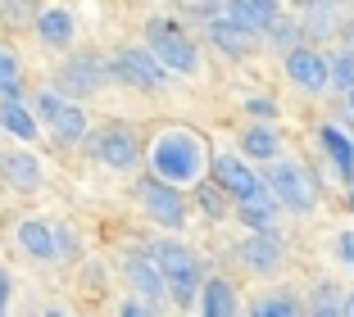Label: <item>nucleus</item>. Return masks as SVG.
<instances>
[{"label":"nucleus","instance_id":"f257e3e1","mask_svg":"<svg viewBox=\"0 0 354 317\" xmlns=\"http://www.w3.org/2000/svg\"><path fill=\"white\" fill-rule=\"evenodd\" d=\"M150 173L159 177V182L168 186H200L205 182V141H200L196 132H187V127H168V132L155 136V145H150Z\"/></svg>","mask_w":354,"mask_h":317},{"label":"nucleus","instance_id":"f03ea898","mask_svg":"<svg viewBox=\"0 0 354 317\" xmlns=\"http://www.w3.org/2000/svg\"><path fill=\"white\" fill-rule=\"evenodd\" d=\"M150 258H155V267L164 272L168 299H173L177 308H191V304H196V295H205L200 258L191 254L182 240H155V245H150Z\"/></svg>","mask_w":354,"mask_h":317},{"label":"nucleus","instance_id":"7ed1b4c3","mask_svg":"<svg viewBox=\"0 0 354 317\" xmlns=\"http://www.w3.org/2000/svg\"><path fill=\"white\" fill-rule=\"evenodd\" d=\"M146 50L155 55L168 73H182V77H191V73L200 68V50H196V41H191V32L173 19H150L146 23Z\"/></svg>","mask_w":354,"mask_h":317},{"label":"nucleus","instance_id":"20e7f679","mask_svg":"<svg viewBox=\"0 0 354 317\" xmlns=\"http://www.w3.org/2000/svg\"><path fill=\"white\" fill-rule=\"evenodd\" d=\"M263 182H268L272 200H277L281 209H291V213H313V209H318V177H313L309 168L277 159Z\"/></svg>","mask_w":354,"mask_h":317},{"label":"nucleus","instance_id":"39448f33","mask_svg":"<svg viewBox=\"0 0 354 317\" xmlns=\"http://www.w3.org/2000/svg\"><path fill=\"white\" fill-rule=\"evenodd\" d=\"M86 145H91V154L100 159L104 168H114V173H132V168L141 164V154H146V145H141V136H136L132 123L95 127V132L86 136Z\"/></svg>","mask_w":354,"mask_h":317},{"label":"nucleus","instance_id":"423d86ee","mask_svg":"<svg viewBox=\"0 0 354 317\" xmlns=\"http://www.w3.org/2000/svg\"><path fill=\"white\" fill-rule=\"evenodd\" d=\"M109 73H114L118 82L136 86V91H164L168 77H173V73H168L146 46H123V50L109 59Z\"/></svg>","mask_w":354,"mask_h":317},{"label":"nucleus","instance_id":"0eeeda50","mask_svg":"<svg viewBox=\"0 0 354 317\" xmlns=\"http://www.w3.org/2000/svg\"><path fill=\"white\" fill-rule=\"evenodd\" d=\"M136 195H141V204H146V218L159 222L164 231H182V227H187V195L177 191V186L159 182V177L150 173V177L136 182Z\"/></svg>","mask_w":354,"mask_h":317},{"label":"nucleus","instance_id":"6e6552de","mask_svg":"<svg viewBox=\"0 0 354 317\" xmlns=\"http://www.w3.org/2000/svg\"><path fill=\"white\" fill-rule=\"evenodd\" d=\"M32 104H37V118H41V123L55 132V141H64V145H77V141H86V136H91V127H86V113H82V104L64 100V95H55V91H41V95H37Z\"/></svg>","mask_w":354,"mask_h":317},{"label":"nucleus","instance_id":"1a4fd4ad","mask_svg":"<svg viewBox=\"0 0 354 317\" xmlns=\"http://www.w3.org/2000/svg\"><path fill=\"white\" fill-rule=\"evenodd\" d=\"M209 182L218 186L227 200H236V204H245V200H254V195L263 191V177L254 173L245 159H236V154H218V159L209 164Z\"/></svg>","mask_w":354,"mask_h":317},{"label":"nucleus","instance_id":"9d476101","mask_svg":"<svg viewBox=\"0 0 354 317\" xmlns=\"http://www.w3.org/2000/svg\"><path fill=\"white\" fill-rule=\"evenodd\" d=\"M109 77H114V73L100 64V55H95V50H82V55H73V59L55 73V86H59L64 95H77V100H82V95H95L104 82H109Z\"/></svg>","mask_w":354,"mask_h":317},{"label":"nucleus","instance_id":"9b49d317","mask_svg":"<svg viewBox=\"0 0 354 317\" xmlns=\"http://www.w3.org/2000/svg\"><path fill=\"white\" fill-rule=\"evenodd\" d=\"M286 77H291L300 91H327L332 86V64L318 46H300V50L286 55Z\"/></svg>","mask_w":354,"mask_h":317},{"label":"nucleus","instance_id":"f8f14e48","mask_svg":"<svg viewBox=\"0 0 354 317\" xmlns=\"http://www.w3.org/2000/svg\"><path fill=\"white\" fill-rule=\"evenodd\" d=\"M123 272H127V281H132V290L141 295V304L159 308V299L168 295V286H164V272H159L155 258H150V249H132V254L123 258Z\"/></svg>","mask_w":354,"mask_h":317},{"label":"nucleus","instance_id":"ddd939ff","mask_svg":"<svg viewBox=\"0 0 354 317\" xmlns=\"http://www.w3.org/2000/svg\"><path fill=\"white\" fill-rule=\"evenodd\" d=\"M236 258L250 267V272H263V276L277 272V267H281V240H277V231H250L236 245Z\"/></svg>","mask_w":354,"mask_h":317},{"label":"nucleus","instance_id":"4468645a","mask_svg":"<svg viewBox=\"0 0 354 317\" xmlns=\"http://www.w3.org/2000/svg\"><path fill=\"white\" fill-rule=\"evenodd\" d=\"M0 182H10L14 191H41V164L28 150H5L0 154Z\"/></svg>","mask_w":354,"mask_h":317},{"label":"nucleus","instance_id":"2eb2a0df","mask_svg":"<svg viewBox=\"0 0 354 317\" xmlns=\"http://www.w3.org/2000/svg\"><path fill=\"white\" fill-rule=\"evenodd\" d=\"M32 28H37V41L50 46V50H68L73 37H77V23H73L68 10H37Z\"/></svg>","mask_w":354,"mask_h":317},{"label":"nucleus","instance_id":"dca6fc26","mask_svg":"<svg viewBox=\"0 0 354 317\" xmlns=\"http://www.w3.org/2000/svg\"><path fill=\"white\" fill-rule=\"evenodd\" d=\"M227 19L236 23V28H245L250 37H263V32L281 19V10L272 5V0H232V5H227Z\"/></svg>","mask_w":354,"mask_h":317},{"label":"nucleus","instance_id":"f3484780","mask_svg":"<svg viewBox=\"0 0 354 317\" xmlns=\"http://www.w3.org/2000/svg\"><path fill=\"white\" fill-rule=\"evenodd\" d=\"M318 145H323V154L332 159V168L345 177V182H354V136H345L336 123H323L318 127Z\"/></svg>","mask_w":354,"mask_h":317},{"label":"nucleus","instance_id":"a211bd4d","mask_svg":"<svg viewBox=\"0 0 354 317\" xmlns=\"http://www.w3.org/2000/svg\"><path fill=\"white\" fill-rule=\"evenodd\" d=\"M19 245H23V254H32V258H59V236H55V227L50 222H41V218H28V222H19Z\"/></svg>","mask_w":354,"mask_h":317},{"label":"nucleus","instance_id":"6ab92c4d","mask_svg":"<svg viewBox=\"0 0 354 317\" xmlns=\"http://www.w3.org/2000/svg\"><path fill=\"white\" fill-rule=\"evenodd\" d=\"M209 41L218 46L227 59H245V55H250V46H254V37H250L245 28H236V23L223 14L218 23H209Z\"/></svg>","mask_w":354,"mask_h":317},{"label":"nucleus","instance_id":"aec40b11","mask_svg":"<svg viewBox=\"0 0 354 317\" xmlns=\"http://www.w3.org/2000/svg\"><path fill=\"white\" fill-rule=\"evenodd\" d=\"M241 154H245V159H263V164H277L281 141H277V132H272L268 123H250L245 132H241Z\"/></svg>","mask_w":354,"mask_h":317},{"label":"nucleus","instance_id":"412c9836","mask_svg":"<svg viewBox=\"0 0 354 317\" xmlns=\"http://www.w3.org/2000/svg\"><path fill=\"white\" fill-rule=\"evenodd\" d=\"M277 200H272V191H268V182H263V191L254 195V200H245V204H236V218L250 231H272V222H277Z\"/></svg>","mask_w":354,"mask_h":317},{"label":"nucleus","instance_id":"4be33fe9","mask_svg":"<svg viewBox=\"0 0 354 317\" xmlns=\"http://www.w3.org/2000/svg\"><path fill=\"white\" fill-rule=\"evenodd\" d=\"M336 19H341V10L327 5V0H313V5L300 10V28H304L309 41H327V37H336Z\"/></svg>","mask_w":354,"mask_h":317},{"label":"nucleus","instance_id":"5701e85b","mask_svg":"<svg viewBox=\"0 0 354 317\" xmlns=\"http://www.w3.org/2000/svg\"><path fill=\"white\" fill-rule=\"evenodd\" d=\"M200 313L205 317H236V290L223 276H209L205 295H200Z\"/></svg>","mask_w":354,"mask_h":317},{"label":"nucleus","instance_id":"b1692460","mask_svg":"<svg viewBox=\"0 0 354 317\" xmlns=\"http://www.w3.org/2000/svg\"><path fill=\"white\" fill-rule=\"evenodd\" d=\"M0 127L14 136V141H37V118L23 100H5L0 104Z\"/></svg>","mask_w":354,"mask_h":317},{"label":"nucleus","instance_id":"393cba45","mask_svg":"<svg viewBox=\"0 0 354 317\" xmlns=\"http://www.w3.org/2000/svg\"><path fill=\"white\" fill-rule=\"evenodd\" d=\"M245 317H304V308H300V299H295V295L272 290V295H259V299H254Z\"/></svg>","mask_w":354,"mask_h":317},{"label":"nucleus","instance_id":"a878e982","mask_svg":"<svg viewBox=\"0 0 354 317\" xmlns=\"http://www.w3.org/2000/svg\"><path fill=\"white\" fill-rule=\"evenodd\" d=\"M19 91H23V68H19V59H14V50L0 46V104L19 100Z\"/></svg>","mask_w":354,"mask_h":317},{"label":"nucleus","instance_id":"bb28decb","mask_svg":"<svg viewBox=\"0 0 354 317\" xmlns=\"http://www.w3.org/2000/svg\"><path fill=\"white\" fill-rule=\"evenodd\" d=\"M327 64H332V86H336V91H345V95H350V91H354V50L345 46V50L327 55Z\"/></svg>","mask_w":354,"mask_h":317},{"label":"nucleus","instance_id":"cd10ccee","mask_svg":"<svg viewBox=\"0 0 354 317\" xmlns=\"http://www.w3.org/2000/svg\"><path fill=\"white\" fill-rule=\"evenodd\" d=\"M300 37H304V28H300L295 19H277V23L268 28V41L277 46V50H286V55L300 50Z\"/></svg>","mask_w":354,"mask_h":317},{"label":"nucleus","instance_id":"c85d7f7f","mask_svg":"<svg viewBox=\"0 0 354 317\" xmlns=\"http://www.w3.org/2000/svg\"><path fill=\"white\" fill-rule=\"evenodd\" d=\"M304 317H345V299L336 295L332 286H318V295H313V304H309Z\"/></svg>","mask_w":354,"mask_h":317},{"label":"nucleus","instance_id":"c756f323","mask_svg":"<svg viewBox=\"0 0 354 317\" xmlns=\"http://www.w3.org/2000/svg\"><path fill=\"white\" fill-rule=\"evenodd\" d=\"M196 204L205 209L209 218H227V195H223L214 182H200V186H196Z\"/></svg>","mask_w":354,"mask_h":317},{"label":"nucleus","instance_id":"7c9ffc66","mask_svg":"<svg viewBox=\"0 0 354 317\" xmlns=\"http://www.w3.org/2000/svg\"><path fill=\"white\" fill-rule=\"evenodd\" d=\"M245 113H250L254 123H272L281 113V104L272 100V95H250V100H245Z\"/></svg>","mask_w":354,"mask_h":317},{"label":"nucleus","instance_id":"2f4dec72","mask_svg":"<svg viewBox=\"0 0 354 317\" xmlns=\"http://www.w3.org/2000/svg\"><path fill=\"white\" fill-rule=\"evenodd\" d=\"M55 236H59V258H77L82 249H77V236L68 231V227H55Z\"/></svg>","mask_w":354,"mask_h":317},{"label":"nucleus","instance_id":"473e14b6","mask_svg":"<svg viewBox=\"0 0 354 317\" xmlns=\"http://www.w3.org/2000/svg\"><path fill=\"white\" fill-rule=\"evenodd\" d=\"M118 317H159V308L141 304V299H127V304H118Z\"/></svg>","mask_w":354,"mask_h":317},{"label":"nucleus","instance_id":"72a5a7b5","mask_svg":"<svg viewBox=\"0 0 354 317\" xmlns=\"http://www.w3.org/2000/svg\"><path fill=\"white\" fill-rule=\"evenodd\" d=\"M336 258L354 267V231H341V236H336Z\"/></svg>","mask_w":354,"mask_h":317},{"label":"nucleus","instance_id":"f704fd0d","mask_svg":"<svg viewBox=\"0 0 354 317\" xmlns=\"http://www.w3.org/2000/svg\"><path fill=\"white\" fill-rule=\"evenodd\" d=\"M5 304H10V272H0V313H5Z\"/></svg>","mask_w":354,"mask_h":317},{"label":"nucleus","instance_id":"c9c22d12","mask_svg":"<svg viewBox=\"0 0 354 317\" xmlns=\"http://www.w3.org/2000/svg\"><path fill=\"white\" fill-rule=\"evenodd\" d=\"M345 317H354V290L345 295Z\"/></svg>","mask_w":354,"mask_h":317},{"label":"nucleus","instance_id":"e433bc0d","mask_svg":"<svg viewBox=\"0 0 354 317\" xmlns=\"http://www.w3.org/2000/svg\"><path fill=\"white\" fill-rule=\"evenodd\" d=\"M345 113H354V91H350V95H345Z\"/></svg>","mask_w":354,"mask_h":317},{"label":"nucleus","instance_id":"4c0bfd02","mask_svg":"<svg viewBox=\"0 0 354 317\" xmlns=\"http://www.w3.org/2000/svg\"><path fill=\"white\" fill-rule=\"evenodd\" d=\"M345 37H350V50H354V23H350V28H345Z\"/></svg>","mask_w":354,"mask_h":317},{"label":"nucleus","instance_id":"58836bf2","mask_svg":"<svg viewBox=\"0 0 354 317\" xmlns=\"http://www.w3.org/2000/svg\"><path fill=\"white\" fill-rule=\"evenodd\" d=\"M46 317H64V313H59V308H50V313H46Z\"/></svg>","mask_w":354,"mask_h":317},{"label":"nucleus","instance_id":"ea45409f","mask_svg":"<svg viewBox=\"0 0 354 317\" xmlns=\"http://www.w3.org/2000/svg\"><path fill=\"white\" fill-rule=\"evenodd\" d=\"M350 209H354V182H350Z\"/></svg>","mask_w":354,"mask_h":317},{"label":"nucleus","instance_id":"a19ab883","mask_svg":"<svg viewBox=\"0 0 354 317\" xmlns=\"http://www.w3.org/2000/svg\"><path fill=\"white\" fill-rule=\"evenodd\" d=\"M0 317H5V313H0Z\"/></svg>","mask_w":354,"mask_h":317}]
</instances>
